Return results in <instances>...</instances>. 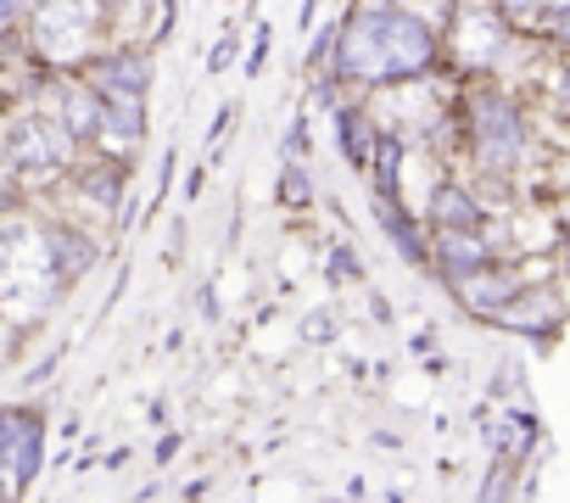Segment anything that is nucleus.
Returning <instances> with one entry per match:
<instances>
[{
  "label": "nucleus",
  "instance_id": "13",
  "mask_svg": "<svg viewBox=\"0 0 570 503\" xmlns=\"http://www.w3.org/2000/svg\"><path fill=\"white\" fill-rule=\"evenodd\" d=\"M381 224L392 229V246H397L403 258L414 264V258H420V240H414V224H409V218H397V213H392V201H381Z\"/></svg>",
  "mask_w": 570,
  "mask_h": 503
},
{
  "label": "nucleus",
  "instance_id": "16",
  "mask_svg": "<svg viewBox=\"0 0 570 503\" xmlns=\"http://www.w3.org/2000/svg\"><path fill=\"white\" fill-rule=\"evenodd\" d=\"M303 336H308V342H331V336H336V319H331V314H308Z\"/></svg>",
  "mask_w": 570,
  "mask_h": 503
},
{
  "label": "nucleus",
  "instance_id": "22",
  "mask_svg": "<svg viewBox=\"0 0 570 503\" xmlns=\"http://www.w3.org/2000/svg\"><path fill=\"white\" fill-rule=\"evenodd\" d=\"M548 7H553V12H570V0H548Z\"/></svg>",
  "mask_w": 570,
  "mask_h": 503
},
{
  "label": "nucleus",
  "instance_id": "2",
  "mask_svg": "<svg viewBox=\"0 0 570 503\" xmlns=\"http://www.w3.org/2000/svg\"><path fill=\"white\" fill-rule=\"evenodd\" d=\"M0 447H7V464H12V486L23 492L46 458V425L35 414H7V425H0Z\"/></svg>",
  "mask_w": 570,
  "mask_h": 503
},
{
  "label": "nucleus",
  "instance_id": "20",
  "mask_svg": "<svg viewBox=\"0 0 570 503\" xmlns=\"http://www.w3.org/2000/svg\"><path fill=\"white\" fill-rule=\"evenodd\" d=\"M537 7H548V0H498L503 18H520V12H537Z\"/></svg>",
  "mask_w": 570,
  "mask_h": 503
},
{
  "label": "nucleus",
  "instance_id": "21",
  "mask_svg": "<svg viewBox=\"0 0 570 503\" xmlns=\"http://www.w3.org/2000/svg\"><path fill=\"white\" fill-rule=\"evenodd\" d=\"M0 12H7V23H12V18L23 12V0H0Z\"/></svg>",
  "mask_w": 570,
  "mask_h": 503
},
{
  "label": "nucleus",
  "instance_id": "15",
  "mask_svg": "<svg viewBox=\"0 0 570 503\" xmlns=\"http://www.w3.org/2000/svg\"><path fill=\"white\" fill-rule=\"evenodd\" d=\"M342 146H347V162H370V151H364V129L353 124V112H342Z\"/></svg>",
  "mask_w": 570,
  "mask_h": 503
},
{
  "label": "nucleus",
  "instance_id": "1",
  "mask_svg": "<svg viewBox=\"0 0 570 503\" xmlns=\"http://www.w3.org/2000/svg\"><path fill=\"white\" fill-rule=\"evenodd\" d=\"M436 57V40L431 29L414 18V12H364L347 40H342V73L347 79H414L425 73Z\"/></svg>",
  "mask_w": 570,
  "mask_h": 503
},
{
  "label": "nucleus",
  "instance_id": "6",
  "mask_svg": "<svg viewBox=\"0 0 570 503\" xmlns=\"http://www.w3.org/2000/svg\"><path fill=\"white\" fill-rule=\"evenodd\" d=\"M62 118H68V135H73V140H96V135L107 129V101L90 96V90H68Z\"/></svg>",
  "mask_w": 570,
  "mask_h": 503
},
{
  "label": "nucleus",
  "instance_id": "19",
  "mask_svg": "<svg viewBox=\"0 0 570 503\" xmlns=\"http://www.w3.org/2000/svg\"><path fill=\"white\" fill-rule=\"evenodd\" d=\"M229 62H235V40H218V46H213V62H207V68H213V73H224Z\"/></svg>",
  "mask_w": 570,
  "mask_h": 503
},
{
  "label": "nucleus",
  "instance_id": "4",
  "mask_svg": "<svg viewBox=\"0 0 570 503\" xmlns=\"http://www.w3.org/2000/svg\"><path fill=\"white\" fill-rule=\"evenodd\" d=\"M475 140L487 151V162H514L520 157V118L509 101H481L475 107Z\"/></svg>",
  "mask_w": 570,
  "mask_h": 503
},
{
  "label": "nucleus",
  "instance_id": "18",
  "mask_svg": "<svg viewBox=\"0 0 570 503\" xmlns=\"http://www.w3.org/2000/svg\"><path fill=\"white\" fill-rule=\"evenodd\" d=\"M90 190H96V201H101V207H112V190H118V174H96V179H90Z\"/></svg>",
  "mask_w": 570,
  "mask_h": 503
},
{
  "label": "nucleus",
  "instance_id": "7",
  "mask_svg": "<svg viewBox=\"0 0 570 503\" xmlns=\"http://www.w3.org/2000/svg\"><path fill=\"white\" fill-rule=\"evenodd\" d=\"M436 251H442V264H448L453 275H475V269H487V246L470 240V229H442Z\"/></svg>",
  "mask_w": 570,
  "mask_h": 503
},
{
  "label": "nucleus",
  "instance_id": "23",
  "mask_svg": "<svg viewBox=\"0 0 570 503\" xmlns=\"http://www.w3.org/2000/svg\"><path fill=\"white\" fill-rule=\"evenodd\" d=\"M564 40H570V12H564Z\"/></svg>",
  "mask_w": 570,
  "mask_h": 503
},
{
  "label": "nucleus",
  "instance_id": "5",
  "mask_svg": "<svg viewBox=\"0 0 570 503\" xmlns=\"http://www.w3.org/2000/svg\"><path fill=\"white\" fill-rule=\"evenodd\" d=\"M7 146H12V162H18V168H57V162H62V140H57V129H46L40 118H23Z\"/></svg>",
  "mask_w": 570,
  "mask_h": 503
},
{
  "label": "nucleus",
  "instance_id": "8",
  "mask_svg": "<svg viewBox=\"0 0 570 503\" xmlns=\"http://www.w3.org/2000/svg\"><path fill=\"white\" fill-rule=\"evenodd\" d=\"M107 129H112L118 140H140V135H146L140 90H107Z\"/></svg>",
  "mask_w": 570,
  "mask_h": 503
},
{
  "label": "nucleus",
  "instance_id": "10",
  "mask_svg": "<svg viewBox=\"0 0 570 503\" xmlns=\"http://www.w3.org/2000/svg\"><path fill=\"white\" fill-rule=\"evenodd\" d=\"M431 213H436V224L442 229H475V201L464 196V190H436V201H431Z\"/></svg>",
  "mask_w": 570,
  "mask_h": 503
},
{
  "label": "nucleus",
  "instance_id": "17",
  "mask_svg": "<svg viewBox=\"0 0 570 503\" xmlns=\"http://www.w3.org/2000/svg\"><path fill=\"white\" fill-rule=\"evenodd\" d=\"M308 196H314V185L303 174H285V201H308Z\"/></svg>",
  "mask_w": 570,
  "mask_h": 503
},
{
  "label": "nucleus",
  "instance_id": "12",
  "mask_svg": "<svg viewBox=\"0 0 570 503\" xmlns=\"http://www.w3.org/2000/svg\"><path fill=\"white\" fill-rule=\"evenodd\" d=\"M146 79H151V62L140 57H118L101 68V90H146Z\"/></svg>",
  "mask_w": 570,
  "mask_h": 503
},
{
  "label": "nucleus",
  "instance_id": "14",
  "mask_svg": "<svg viewBox=\"0 0 570 503\" xmlns=\"http://www.w3.org/2000/svg\"><path fill=\"white\" fill-rule=\"evenodd\" d=\"M397 140H381V201H392L397 196Z\"/></svg>",
  "mask_w": 570,
  "mask_h": 503
},
{
  "label": "nucleus",
  "instance_id": "9",
  "mask_svg": "<svg viewBox=\"0 0 570 503\" xmlns=\"http://www.w3.org/2000/svg\"><path fill=\"white\" fill-rule=\"evenodd\" d=\"M503 12H475V18H464V57L470 62H487L492 51H498V40H503V23H498Z\"/></svg>",
  "mask_w": 570,
  "mask_h": 503
},
{
  "label": "nucleus",
  "instance_id": "11",
  "mask_svg": "<svg viewBox=\"0 0 570 503\" xmlns=\"http://www.w3.org/2000/svg\"><path fill=\"white\" fill-rule=\"evenodd\" d=\"M46 251H51V264H57V275H62V280H68V275H79V269L96 258V251H90L79 235H51V240H46Z\"/></svg>",
  "mask_w": 570,
  "mask_h": 503
},
{
  "label": "nucleus",
  "instance_id": "3",
  "mask_svg": "<svg viewBox=\"0 0 570 503\" xmlns=\"http://www.w3.org/2000/svg\"><path fill=\"white\" fill-rule=\"evenodd\" d=\"M35 29H40V46H46V51L73 57V51L85 46V34H90L85 0H40V18H35Z\"/></svg>",
  "mask_w": 570,
  "mask_h": 503
}]
</instances>
